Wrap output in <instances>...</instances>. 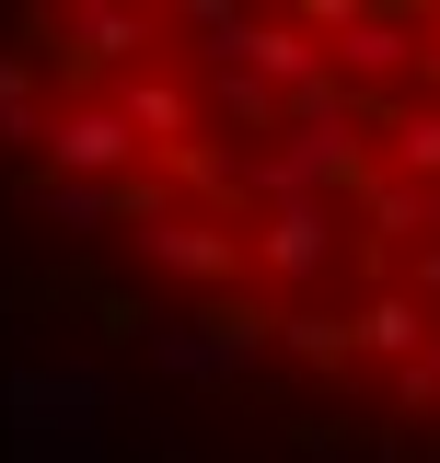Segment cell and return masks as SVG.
<instances>
[{
  "label": "cell",
  "mask_w": 440,
  "mask_h": 463,
  "mask_svg": "<svg viewBox=\"0 0 440 463\" xmlns=\"http://www.w3.org/2000/svg\"><path fill=\"white\" fill-rule=\"evenodd\" d=\"M35 163L70 174V185H128L139 163L163 174V151H151V139L116 116V93H81V105H58V116H47V151H35Z\"/></svg>",
  "instance_id": "cell-1"
},
{
  "label": "cell",
  "mask_w": 440,
  "mask_h": 463,
  "mask_svg": "<svg viewBox=\"0 0 440 463\" xmlns=\"http://www.w3.org/2000/svg\"><path fill=\"white\" fill-rule=\"evenodd\" d=\"M139 255H151L163 279L232 301V289H244V267H255V232H244V221H209V209H174L163 232H139Z\"/></svg>",
  "instance_id": "cell-2"
},
{
  "label": "cell",
  "mask_w": 440,
  "mask_h": 463,
  "mask_svg": "<svg viewBox=\"0 0 440 463\" xmlns=\"http://www.w3.org/2000/svg\"><path fill=\"white\" fill-rule=\"evenodd\" d=\"M209 70H220V58H209ZM232 70H255L267 93H290V105H301V93H325V81H336V47L301 24V12H244V35H232Z\"/></svg>",
  "instance_id": "cell-3"
},
{
  "label": "cell",
  "mask_w": 440,
  "mask_h": 463,
  "mask_svg": "<svg viewBox=\"0 0 440 463\" xmlns=\"http://www.w3.org/2000/svg\"><path fill=\"white\" fill-rule=\"evenodd\" d=\"M336 221H348L336 197H301V209H255V267H267V279H290V289H313V279L336 267Z\"/></svg>",
  "instance_id": "cell-4"
},
{
  "label": "cell",
  "mask_w": 440,
  "mask_h": 463,
  "mask_svg": "<svg viewBox=\"0 0 440 463\" xmlns=\"http://www.w3.org/2000/svg\"><path fill=\"white\" fill-rule=\"evenodd\" d=\"M116 116H128V128L174 163V151H197V116H209V105H197L174 70H128V81H116Z\"/></svg>",
  "instance_id": "cell-5"
},
{
  "label": "cell",
  "mask_w": 440,
  "mask_h": 463,
  "mask_svg": "<svg viewBox=\"0 0 440 463\" xmlns=\"http://www.w3.org/2000/svg\"><path fill=\"white\" fill-rule=\"evenodd\" d=\"M348 221L371 232V255H394V243L417 255V243H429V232H440V185H406V174H371Z\"/></svg>",
  "instance_id": "cell-6"
},
{
  "label": "cell",
  "mask_w": 440,
  "mask_h": 463,
  "mask_svg": "<svg viewBox=\"0 0 440 463\" xmlns=\"http://www.w3.org/2000/svg\"><path fill=\"white\" fill-rule=\"evenodd\" d=\"M359 313V359H394V371H417L440 347V325H429V301L417 289H371V301H348Z\"/></svg>",
  "instance_id": "cell-7"
},
{
  "label": "cell",
  "mask_w": 440,
  "mask_h": 463,
  "mask_svg": "<svg viewBox=\"0 0 440 463\" xmlns=\"http://www.w3.org/2000/svg\"><path fill=\"white\" fill-rule=\"evenodd\" d=\"M209 116L232 128V139H290V93H267V81H255V70H232V58L209 70Z\"/></svg>",
  "instance_id": "cell-8"
},
{
  "label": "cell",
  "mask_w": 440,
  "mask_h": 463,
  "mask_svg": "<svg viewBox=\"0 0 440 463\" xmlns=\"http://www.w3.org/2000/svg\"><path fill=\"white\" fill-rule=\"evenodd\" d=\"M383 174H406V185H440V105H429V93H406V105L383 116Z\"/></svg>",
  "instance_id": "cell-9"
},
{
  "label": "cell",
  "mask_w": 440,
  "mask_h": 463,
  "mask_svg": "<svg viewBox=\"0 0 440 463\" xmlns=\"http://www.w3.org/2000/svg\"><path fill=\"white\" fill-rule=\"evenodd\" d=\"M278 347H290V359H313V371H348V359H359V313H348V301H290V325H278Z\"/></svg>",
  "instance_id": "cell-10"
},
{
  "label": "cell",
  "mask_w": 440,
  "mask_h": 463,
  "mask_svg": "<svg viewBox=\"0 0 440 463\" xmlns=\"http://www.w3.org/2000/svg\"><path fill=\"white\" fill-rule=\"evenodd\" d=\"M197 325H209L220 359H255V347H278V325H290V313H278V301H255V289H232V301H209Z\"/></svg>",
  "instance_id": "cell-11"
},
{
  "label": "cell",
  "mask_w": 440,
  "mask_h": 463,
  "mask_svg": "<svg viewBox=\"0 0 440 463\" xmlns=\"http://www.w3.org/2000/svg\"><path fill=\"white\" fill-rule=\"evenodd\" d=\"M35 70H47L35 47H0V139H35V151H47V116L58 105H35Z\"/></svg>",
  "instance_id": "cell-12"
},
{
  "label": "cell",
  "mask_w": 440,
  "mask_h": 463,
  "mask_svg": "<svg viewBox=\"0 0 440 463\" xmlns=\"http://www.w3.org/2000/svg\"><path fill=\"white\" fill-rule=\"evenodd\" d=\"M70 301H81V313H93L105 336H151V313H139L128 289H105V279H70Z\"/></svg>",
  "instance_id": "cell-13"
},
{
  "label": "cell",
  "mask_w": 440,
  "mask_h": 463,
  "mask_svg": "<svg viewBox=\"0 0 440 463\" xmlns=\"http://www.w3.org/2000/svg\"><path fill=\"white\" fill-rule=\"evenodd\" d=\"M394 289H417V301H429V313H440V243H417V255L394 267Z\"/></svg>",
  "instance_id": "cell-14"
},
{
  "label": "cell",
  "mask_w": 440,
  "mask_h": 463,
  "mask_svg": "<svg viewBox=\"0 0 440 463\" xmlns=\"http://www.w3.org/2000/svg\"><path fill=\"white\" fill-rule=\"evenodd\" d=\"M417 93L440 105V12H429V58H417Z\"/></svg>",
  "instance_id": "cell-15"
}]
</instances>
